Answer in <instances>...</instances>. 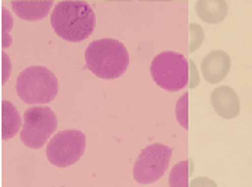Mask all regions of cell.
<instances>
[{"label":"cell","mask_w":252,"mask_h":187,"mask_svg":"<svg viewBox=\"0 0 252 187\" xmlns=\"http://www.w3.org/2000/svg\"><path fill=\"white\" fill-rule=\"evenodd\" d=\"M50 23L58 37L65 41H82L93 34L96 15L93 8L82 0H63L55 5Z\"/></svg>","instance_id":"cell-1"},{"label":"cell","mask_w":252,"mask_h":187,"mask_svg":"<svg viewBox=\"0 0 252 187\" xmlns=\"http://www.w3.org/2000/svg\"><path fill=\"white\" fill-rule=\"evenodd\" d=\"M85 63L90 72L102 79H116L128 70L129 53L126 47L113 38H102L90 43L85 50Z\"/></svg>","instance_id":"cell-2"},{"label":"cell","mask_w":252,"mask_h":187,"mask_svg":"<svg viewBox=\"0 0 252 187\" xmlns=\"http://www.w3.org/2000/svg\"><path fill=\"white\" fill-rule=\"evenodd\" d=\"M15 88L19 98L29 105L47 104L58 95V79L49 69L33 66L19 75Z\"/></svg>","instance_id":"cell-3"},{"label":"cell","mask_w":252,"mask_h":187,"mask_svg":"<svg viewBox=\"0 0 252 187\" xmlns=\"http://www.w3.org/2000/svg\"><path fill=\"white\" fill-rule=\"evenodd\" d=\"M151 75L161 88L167 91L183 90L190 81L189 60L176 52H161L151 63Z\"/></svg>","instance_id":"cell-4"},{"label":"cell","mask_w":252,"mask_h":187,"mask_svg":"<svg viewBox=\"0 0 252 187\" xmlns=\"http://www.w3.org/2000/svg\"><path fill=\"white\" fill-rule=\"evenodd\" d=\"M57 116L49 107H31L23 117L20 139L28 148L40 149L57 131Z\"/></svg>","instance_id":"cell-5"},{"label":"cell","mask_w":252,"mask_h":187,"mask_svg":"<svg viewBox=\"0 0 252 187\" xmlns=\"http://www.w3.org/2000/svg\"><path fill=\"white\" fill-rule=\"evenodd\" d=\"M85 151V136L78 129H67L57 133L46 148L47 160L58 167L75 164Z\"/></svg>","instance_id":"cell-6"},{"label":"cell","mask_w":252,"mask_h":187,"mask_svg":"<svg viewBox=\"0 0 252 187\" xmlns=\"http://www.w3.org/2000/svg\"><path fill=\"white\" fill-rule=\"evenodd\" d=\"M172 158V148L154 143L141 151L134 164V178L140 184H152L164 175Z\"/></svg>","instance_id":"cell-7"},{"label":"cell","mask_w":252,"mask_h":187,"mask_svg":"<svg viewBox=\"0 0 252 187\" xmlns=\"http://www.w3.org/2000/svg\"><path fill=\"white\" fill-rule=\"evenodd\" d=\"M231 69V60L223 50H213L202 60L201 70L207 82L218 84L226 78Z\"/></svg>","instance_id":"cell-8"},{"label":"cell","mask_w":252,"mask_h":187,"mask_svg":"<svg viewBox=\"0 0 252 187\" xmlns=\"http://www.w3.org/2000/svg\"><path fill=\"white\" fill-rule=\"evenodd\" d=\"M211 105L216 113L223 119H234L240 113V101L237 93L228 85H220L213 91Z\"/></svg>","instance_id":"cell-9"},{"label":"cell","mask_w":252,"mask_h":187,"mask_svg":"<svg viewBox=\"0 0 252 187\" xmlns=\"http://www.w3.org/2000/svg\"><path fill=\"white\" fill-rule=\"evenodd\" d=\"M12 9L23 20L28 22H37L44 18L53 5V2L47 0H12Z\"/></svg>","instance_id":"cell-10"},{"label":"cell","mask_w":252,"mask_h":187,"mask_svg":"<svg viewBox=\"0 0 252 187\" xmlns=\"http://www.w3.org/2000/svg\"><path fill=\"white\" fill-rule=\"evenodd\" d=\"M196 14L208 25H218L225 20L228 5L225 0H197Z\"/></svg>","instance_id":"cell-11"},{"label":"cell","mask_w":252,"mask_h":187,"mask_svg":"<svg viewBox=\"0 0 252 187\" xmlns=\"http://www.w3.org/2000/svg\"><path fill=\"white\" fill-rule=\"evenodd\" d=\"M22 119L17 110L11 102L2 101V140H9L19 133Z\"/></svg>","instance_id":"cell-12"},{"label":"cell","mask_w":252,"mask_h":187,"mask_svg":"<svg viewBox=\"0 0 252 187\" xmlns=\"http://www.w3.org/2000/svg\"><path fill=\"white\" fill-rule=\"evenodd\" d=\"M191 172H193V161L191 160L178 163L172 169L169 184L173 186V187H186V186H189V175Z\"/></svg>","instance_id":"cell-13"},{"label":"cell","mask_w":252,"mask_h":187,"mask_svg":"<svg viewBox=\"0 0 252 187\" xmlns=\"http://www.w3.org/2000/svg\"><path fill=\"white\" fill-rule=\"evenodd\" d=\"M204 41V29L199 25H190V52L199 49Z\"/></svg>","instance_id":"cell-14"},{"label":"cell","mask_w":252,"mask_h":187,"mask_svg":"<svg viewBox=\"0 0 252 187\" xmlns=\"http://www.w3.org/2000/svg\"><path fill=\"white\" fill-rule=\"evenodd\" d=\"M187 101H189V95L184 93V96L179 98L178 105H176V117H178L179 125H181L184 129H187V126H189V123H187Z\"/></svg>","instance_id":"cell-15"},{"label":"cell","mask_w":252,"mask_h":187,"mask_svg":"<svg viewBox=\"0 0 252 187\" xmlns=\"http://www.w3.org/2000/svg\"><path fill=\"white\" fill-rule=\"evenodd\" d=\"M189 66H190V81H189V87L194 88L199 84V73H197V69L194 66V63L191 60H189Z\"/></svg>","instance_id":"cell-16"},{"label":"cell","mask_w":252,"mask_h":187,"mask_svg":"<svg viewBox=\"0 0 252 187\" xmlns=\"http://www.w3.org/2000/svg\"><path fill=\"white\" fill-rule=\"evenodd\" d=\"M2 15H3V22H6V26L3 28V47H8L9 46V38L6 37V34H8V28H9V25H11V22H9V14H8V11L6 9H2Z\"/></svg>","instance_id":"cell-17"},{"label":"cell","mask_w":252,"mask_h":187,"mask_svg":"<svg viewBox=\"0 0 252 187\" xmlns=\"http://www.w3.org/2000/svg\"><path fill=\"white\" fill-rule=\"evenodd\" d=\"M108 2H131V0H108Z\"/></svg>","instance_id":"cell-18"},{"label":"cell","mask_w":252,"mask_h":187,"mask_svg":"<svg viewBox=\"0 0 252 187\" xmlns=\"http://www.w3.org/2000/svg\"><path fill=\"white\" fill-rule=\"evenodd\" d=\"M41 2H43V0H41ZM47 2H53V0H47Z\"/></svg>","instance_id":"cell-19"}]
</instances>
